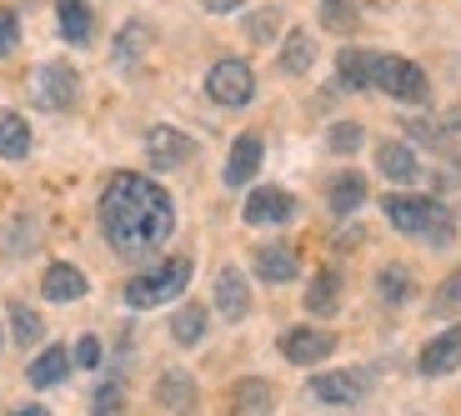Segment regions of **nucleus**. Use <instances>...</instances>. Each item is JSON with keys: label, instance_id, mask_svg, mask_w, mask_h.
Returning <instances> with one entry per match:
<instances>
[{"label": "nucleus", "instance_id": "obj_1", "mask_svg": "<svg viewBox=\"0 0 461 416\" xmlns=\"http://www.w3.org/2000/svg\"><path fill=\"white\" fill-rule=\"evenodd\" d=\"M101 231L111 241V251L140 256L161 251L176 231V201L161 191V181L150 176H136V171H115L101 191Z\"/></svg>", "mask_w": 461, "mask_h": 416}, {"label": "nucleus", "instance_id": "obj_2", "mask_svg": "<svg viewBox=\"0 0 461 416\" xmlns=\"http://www.w3.org/2000/svg\"><path fill=\"white\" fill-rule=\"evenodd\" d=\"M386 216L402 236H416V241H431V246H447L451 231H456V216L431 196H392Z\"/></svg>", "mask_w": 461, "mask_h": 416}, {"label": "nucleus", "instance_id": "obj_3", "mask_svg": "<svg viewBox=\"0 0 461 416\" xmlns=\"http://www.w3.org/2000/svg\"><path fill=\"white\" fill-rule=\"evenodd\" d=\"M185 286H191V261L171 256V261H161V267H150V271H136L126 281V306L131 312H156V306L181 296Z\"/></svg>", "mask_w": 461, "mask_h": 416}, {"label": "nucleus", "instance_id": "obj_4", "mask_svg": "<svg viewBox=\"0 0 461 416\" xmlns=\"http://www.w3.org/2000/svg\"><path fill=\"white\" fill-rule=\"evenodd\" d=\"M371 86H376V91H386V95H396V101H406V105H427L431 101L427 70L416 66V60H406V56H376Z\"/></svg>", "mask_w": 461, "mask_h": 416}, {"label": "nucleus", "instance_id": "obj_5", "mask_svg": "<svg viewBox=\"0 0 461 416\" xmlns=\"http://www.w3.org/2000/svg\"><path fill=\"white\" fill-rule=\"evenodd\" d=\"M206 95L216 105H226V111H241L256 95V70L246 66V60H216L211 76H206Z\"/></svg>", "mask_w": 461, "mask_h": 416}, {"label": "nucleus", "instance_id": "obj_6", "mask_svg": "<svg viewBox=\"0 0 461 416\" xmlns=\"http://www.w3.org/2000/svg\"><path fill=\"white\" fill-rule=\"evenodd\" d=\"M31 95H35L41 111H70L76 95H81V81H76V70H70L66 60H50V66H35Z\"/></svg>", "mask_w": 461, "mask_h": 416}, {"label": "nucleus", "instance_id": "obj_7", "mask_svg": "<svg viewBox=\"0 0 461 416\" xmlns=\"http://www.w3.org/2000/svg\"><path fill=\"white\" fill-rule=\"evenodd\" d=\"M336 351V336L321 331V326H291L286 336H281V357L291 361V366H316V361H326Z\"/></svg>", "mask_w": 461, "mask_h": 416}, {"label": "nucleus", "instance_id": "obj_8", "mask_svg": "<svg viewBox=\"0 0 461 416\" xmlns=\"http://www.w3.org/2000/svg\"><path fill=\"white\" fill-rule=\"evenodd\" d=\"M191 150H196V140L185 136V131L176 126H150L146 131V161L156 166V171H176V166L191 161Z\"/></svg>", "mask_w": 461, "mask_h": 416}, {"label": "nucleus", "instance_id": "obj_9", "mask_svg": "<svg viewBox=\"0 0 461 416\" xmlns=\"http://www.w3.org/2000/svg\"><path fill=\"white\" fill-rule=\"evenodd\" d=\"M241 216H246V226H286V221L296 216V201H291L281 185H256L251 196H246Z\"/></svg>", "mask_w": 461, "mask_h": 416}, {"label": "nucleus", "instance_id": "obj_10", "mask_svg": "<svg viewBox=\"0 0 461 416\" xmlns=\"http://www.w3.org/2000/svg\"><path fill=\"white\" fill-rule=\"evenodd\" d=\"M306 392L321 406H357L366 396V371H321V376H312Z\"/></svg>", "mask_w": 461, "mask_h": 416}, {"label": "nucleus", "instance_id": "obj_11", "mask_svg": "<svg viewBox=\"0 0 461 416\" xmlns=\"http://www.w3.org/2000/svg\"><path fill=\"white\" fill-rule=\"evenodd\" d=\"M416 366H421V376H447V371H456L461 366V321L451 331H441L437 341H427L421 357H416Z\"/></svg>", "mask_w": 461, "mask_h": 416}, {"label": "nucleus", "instance_id": "obj_12", "mask_svg": "<svg viewBox=\"0 0 461 416\" xmlns=\"http://www.w3.org/2000/svg\"><path fill=\"white\" fill-rule=\"evenodd\" d=\"M261 156H266V146H261V136H236V146H230V161H226V185L230 191H241V185H251L256 181V171H261Z\"/></svg>", "mask_w": 461, "mask_h": 416}, {"label": "nucleus", "instance_id": "obj_13", "mask_svg": "<svg viewBox=\"0 0 461 416\" xmlns=\"http://www.w3.org/2000/svg\"><path fill=\"white\" fill-rule=\"evenodd\" d=\"M216 312L226 321H246V312H251V286H246V276L236 267L216 271Z\"/></svg>", "mask_w": 461, "mask_h": 416}, {"label": "nucleus", "instance_id": "obj_14", "mask_svg": "<svg viewBox=\"0 0 461 416\" xmlns=\"http://www.w3.org/2000/svg\"><path fill=\"white\" fill-rule=\"evenodd\" d=\"M376 166H381V176L396 181V185H411L416 176H421V161H416V150L406 146V140H381V146H376Z\"/></svg>", "mask_w": 461, "mask_h": 416}, {"label": "nucleus", "instance_id": "obj_15", "mask_svg": "<svg viewBox=\"0 0 461 416\" xmlns=\"http://www.w3.org/2000/svg\"><path fill=\"white\" fill-rule=\"evenodd\" d=\"M86 291H91V281L81 276V267H70V261H56L41 276V296L46 301H81Z\"/></svg>", "mask_w": 461, "mask_h": 416}, {"label": "nucleus", "instance_id": "obj_16", "mask_svg": "<svg viewBox=\"0 0 461 416\" xmlns=\"http://www.w3.org/2000/svg\"><path fill=\"white\" fill-rule=\"evenodd\" d=\"M156 402L176 416H191L196 411V382H191V371H161V382H156Z\"/></svg>", "mask_w": 461, "mask_h": 416}, {"label": "nucleus", "instance_id": "obj_17", "mask_svg": "<svg viewBox=\"0 0 461 416\" xmlns=\"http://www.w3.org/2000/svg\"><path fill=\"white\" fill-rule=\"evenodd\" d=\"M371 70H376V50L346 46L341 56H336V81H341L346 91H371Z\"/></svg>", "mask_w": 461, "mask_h": 416}, {"label": "nucleus", "instance_id": "obj_18", "mask_svg": "<svg viewBox=\"0 0 461 416\" xmlns=\"http://www.w3.org/2000/svg\"><path fill=\"white\" fill-rule=\"evenodd\" d=\"M296 271H301L296 246H261V251H256V276H261V281H271V286L291 281Z\"/></svg>", "mask_w": 461, "mask_h": 416}, {"label": "nucleus", "instance_id": "obj_19", "mask_svg": "<svg viewBox=\"0 0 461 416\" xmlns=\"http://www.w3.org/2000/svg\"><path fill=\"white\" fill-rule=\"evenodd\" d=\"M56 21H60V35H66L70 46H91L95 15L86 0H56Z\"/></svg>", "mask_w": 461, "mask_h": 416}, {"label": "nucleus", "instance_id": "obj_20", "mask_svg": "<svg viewBox=\"0 0 461 416\" xmlns=\"http://www.w3.org/2000/svg\"><path fill=\"white\" fill-rule=\"evenodd\" d=\"M70 366H76V361H70L66 347H46L41 357L31 361V371H25V376H31V386H41V392H46V386H60V382H66Z\"/></svg>", "mask_w": 461, "mask_h": 416}, {"label": "nucleus", "instance_id": "obj_21", "mask_svg": "<svg viewBox=\"0 0 461 416\" xmlns=\"http://www.w3.org/2000/svg\"><path fill=\"white\" fill-rule=\"evenodd\" d=\"M0 156L5 161H25L31 156V126L21 111H0Z\"/></svg>", "mask_w": 461, "mask_h": 416}, {"label": "nucleus", "instance_id": "obj_22", "mask_svg": "<svg viewBox=\"0 0 461 416\" xmlns=\"http://www.w3.org/2000/svg\"><path fill=\"white\" fill-rule=\"evenodd\" d=\"M326 201H331V211H336V216H346V211L366 206V176L341 171V176L331 181V191H326Z\"/></svg>", "mask_w": 461, "mask_h": 416}, {"label": "nucleus", "instance_id": "obj_23", "mask_svg": "<svg viewBox=\"0 0 461 416\" xmlns=\"http://www.w3.org/2000/svg\"><path fill=\"white\" fill-rule=\"evenodd\" d=\"M312 66H316V41H312V31H291L286 46H281V70H286V76H306Z\"/></svg>", "mask_w": 461, "mask_h": 416}, {"label": "nucleus", "instance_id": "obj_24", "mask_svg": "<svg viewBox=\"0 0 461 416\" xmlns=\"http://www.w3.org/2000/svg\"><path fill=\"white\" fill-rule=\"evenodd\" d=\"M336 306H341V276H336V271H321V276L306 286V312L312 316H336Z\"/></svg>", "mask_w": 461, "mask_h": 416}, {"label": "nucleus", "instance_id": "obj_25", "mask_svg": "<svg viewBox=\"0 0 461 416\" xmlns=\"http://www.w3.org/2000/svg\"><path fill=\"white\" fill-rule=\"evenodd\" d=\"M146 46H150L146 21H126V25H121V35H115V66L131 70L140 56H146Z\"/></svg>", "mask_w": 461, "mask_h": 416}, {"label": "nucleus", "instance_id": "obj_26", "mask_svg": "<svg viewBox=\"0 0 461 416\" xmlns=\"http://www.w3.org/2000/svg\"><path fill=\"white\" fill-rule=\"evenodd\" d=\"M206 326H211L206 306H181V312H176V321H171V336L181 341V347H196L201 336H206Z\"/></svg>", "mask_w": 461, "mask_h": 416}, {"label": "nucleus", "instance_id": "obj_27", "mask_svg": "<svg viewBox=\"0 0 461 416\" xmlns=\"http://www.w3.org/2000/svg\"><path fill=\"white\" fill-rule=\"evenodd\" d=\"M230 406H236V416H266L271 411V386L266 382H236Z\"/></svg>", "mask_w": 461, "mask_h": 416}, {"label": "nucleus", "instance_id": "obj_28", "mask_svg": "<svg viewBox=\"0 0 461 416\" xmlns=\"http://www.w3.org/2000/svg\"><path fill=\"white\" fill-rule=\"evenodd\" d=\"M376 291H381V301L402 306V301L411 296V271H406V267H381L376 271Z\"/></svg>", "mask_w": 461, "mask_h": 416}, {"label": "nucleus", "instance_id": "obj_29", "mask_svg": "<svg viewBox=\"0 0 461 416\" xmlns=\"http://www.w3.org/2000/svg\"><path fill=\"white\" fill-rule=\"evenodd\" d=\"M461 312V271H451L437 291H431V316H456Z\"/></svg>", "mask_w": 461, "mask_h": 416}, {"label": "nucleus", "instance_id": "obj_30", "mask_svg": "<svg viewBox=\"0 0 461 416\" xmlns=\"http://www.w3.org/2000/svg\"><path fill=\"white\" fill-rule=\"evenodd\" d=\"M321 25L326 31H357V5L351 0H321Z\"/></svg>", "mask_w": 461, "mask_h": 416}, {"label": "nucleus", "instance_id": "obj_31", "mask_svg": "<svg viewBox=\"0 0 461 416\" xmlns=\"http://www.w3.org/2000/svg\"><path fill=\"white\" fill-rule=\"evenodd\" d=\"M361 140H366V136H361V126H357V121H341V126H331V131H326V146H331L336 156H357V150H361Z\"/></svg>", "mask_w": 461, "mask_h": 416}, {"label": "nucleus", "instance_id": "obj_32", "mask_svg": "<svg viewBox=\"0 0 461 416\" xmlns=\"http://www.w3.org/2000/svg\"><path fill=\"white\" fill-rule=\"evenodd\" d=\"M126 411V392L121 382H101L95 386V402H91V416H121Z\"/></svg>", "mask_w": 461, "mask_h": 416}, {"label": "nucleus", "instance_id": "obj_33", "mask_svg": "<svg viewBox=\"0 0 461 416\" xmlns=\"http://www.w3.org/2000/svg\"><path fill=\"white\" fill-rule=\"evenodd\" d=\"M11 326H15V341H21V347H35V341H41V316L31 312V306H11Z\"/></svg>", "mask_w": 461, "mask_h": 416}, {"label": "nucleus", "instance_id": "obj_34", "mask_svg": "<svg viewBox=\"0 0 461 416\" xmlns=\"http://www.w3.org/2000/svg\"><path fill=\"white\" fill-rule=\"evenodd\" d=\"M101 341H95V336H81V341H76V351H70V361H76V366H86V371H95L101 366Z\"/></svg>", "mask_w": 461, "mask_h": 416}, {"label": "nucleus", "instance_id": "obj_35", "mask_svg": "<svg viewBox=\"0 0 461 416\" xmlns=\"http://www.w3.org/2000/svg\"><path fill=\"white\" fill-rule=\"evenodd\" d=\"M276 21H281V11H261V15H251V21H246V35H251L256 46H261V41H271V35H276Z\"/></svg>", "mask_w": 461, "mask_h": 416}, {"label": "nucleus", "instance_id": "obj_36", "mask_svg": "<svg viewBox=\"0 0 461 416\" xmlns=\"http://www.w3.org/2000/svg\"><path fill=\"white\" fill-rule=\"evenodd\" d=\"M15 46H21V21L15 11H0V56H11Z\"/></svg>", "mask_w": 461, "mask_h": 416}, {"label": "nucleus", "instance_id": "obj_37", "mask_svg": "<svg viewBox=\"0 0 461 416\" xmlns=\"http://www.w3.org/2000/svg\"><path fill=\"white\" fill-rule=\"evenodd\" d=\"M201 5H206V11H216V15H226V11H241L246 0H201Z\"/></svg>", "mask_w": 461, "mask_h": 416}, {"label": "nucleus", "instance_id": "obj_38", "mask_svg": "<svg viewBox=\"0 0 461 416\" xmlns=\"http://www.w3.org/2000/svg\"><path fill=\"white\" fill-rule=\"evenodd\" d=\"M11 416H46V406H21V411H11Z\"/></svg>", "mask_w": 461, "mask_h": 416}]
</instances>
